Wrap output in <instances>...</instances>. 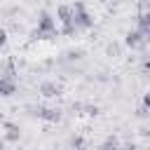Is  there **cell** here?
Returning <instances> with one entry per match:
<instances>
[{
    "label": "cell",
    "instance_id": "277c9868",
    "mask_svg": "<svg viewBox=\"0 0 150 150\" xmlns=\"http://www.w3.org/2000/svg\"><path fill=\"white\" fill-rule=\"evenodd\" d=\"M136 28H141L148 38H150V12H143L141 16H138V23H136Z\"/></svg>",
    "mask_w": 150,
    "mask_h": 150
},
{
    "label": "cell",
    "instance_id": "7a4b0ae2",
    "mask_svg": "<svg viewBox=\"0 0 150 150\" xmlns=\"http://www.w3.org/2000/svg\"><path fill=\"white\" fill-rule=\"evenodd\" d=\"M54 35H56V21H54L47 12H42L40 19H38L35 38H40V40H49V38H54Z\"/></svg>",
    "mask_w": 150,
    "mask_h": 150
},
{
    "label": "cell",
    "instance_id": "8992f818",
    "mask_svg": "<svg viewBox=\"0 0 150 150\" xmlns=\"http://www.w3.org/2000/svg\"><path fill=\"white\" fill-rule=\"evenodd\" d=\"M38 115H40L42 120H59V112H56V110H47V108H42Z\"/></svg>",
    "mask_w": 150,
    "mask_h": 150
},
{
    "label": "cell",
    "instance_id": "52a82bcc",
    "mask_svg": "<svg viewBox=\"0 0 150 150\" xmlns=\"http://www.w3.org/2000/svg\"><path fill=\"white\" fill-rule=\"evenodd\" d=\"M5 42H7V33L0 28V47H5Z\"/></svg>",
    "mask_w": 150,
    "mask_h": 150
},
{
    "label": "cell",
    "instance_id": "6da1fadb",
    "mask_svg": "<svg viewBox=\"0 0 150 150\" xmlns=\"http://www.w3.org/2000/svg\"><path fill=\"white\" fill-rule=\"evenodd\" d=\"M91 23H94V19L87 12V7L82 2H73V33L87 30V28H91Z\"/></svg>",
    "mask_w": 150,
    "mask_h": 150
},
{
    "label": "cell",
    "instance_id": "ba28073f",
    "mask_svg": "<svg viewBox=\"0 0 150 150\" xmlns=\"http://www.w3.org/2000/svg\"><path fill=\"white\" fill-rule=\"evenodd\" d=\"M143 105L150 110V94H145V96H143Z\"/></svg>",
    "mask_w": 150,
    "mask_h": 150
},
{
    "label": "cell",
    "instance_id": "5b68a950",
    "mask_svg": "<svg viewBox=\"0 0 150 150\" xmlns=\"http://www.w3.org/2000/svg\"><path fill=\"white\" fill-rule=\"evenodd\" d=\"M40 89H42V94H45V96H54V94H59V87H56V84H52V82H45Z\"/></svg>",
    "mask_w": 150,
    "mask_h": 150
},
{
    "label": "cell",
    "instance_id": "3957f363",
    "mask_svg": "<svg viewBox=\"0 0 150 150\" xmlns=\"http://www.w3.org/2000/svg\"><path fill=\"white\" fill-rule=\"evenodd\" d=\"M148 40H150V38H148L141 28H134V30H129V33H127V45H129L131 49H143Z\"/></svg>",
    "mask_w": 150,
    "mask_h": 150
}]
</instances>
